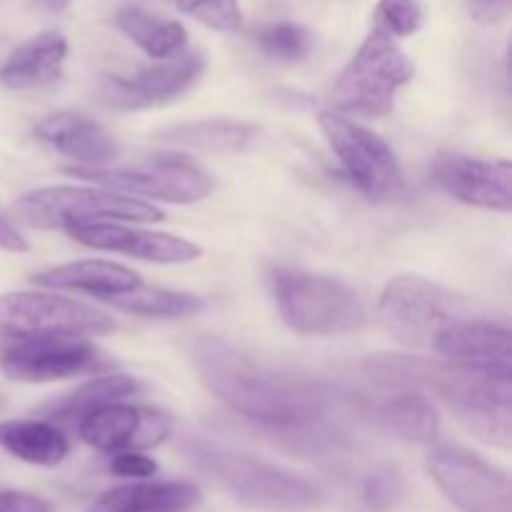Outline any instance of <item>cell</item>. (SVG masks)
Masks as SVG:
<instances>
[{
  "label": "cell",
  "instance_id": "cell-2",
  "mask_svg": "<svg viewBox=\"0 0 512 512\" xmlns=\"http://www.w3.org/2000/svg\"><path fill=\"white\" fill-rule=\"evenodd\" d=\"M388 383L420 385L438 395L453 418L483 443L510 448L512 443V375L455 368L443 360L393 358L373 365Z\"/></svg>",
  "mask_w": 512,
  "mask_h": 512
},
{
  "label": "cell",
  "instance_id": "cell-23",
  "mask_svg": "<svg viewBox=\"0 0 512 512\" xmlns=\"http://www.w3.org/2000/svg\"><path fill=\"white\" fill-rule=\"evenodd\" d=\"M0 448L13 458L38 468H55L68 458V438L45 420H5L0 423Z\"/></svg>",
  "mask_w": 512,
  "mask_h": 512
},
{
  "label": "cell",
  "instance_id": "cell-34",
  "mask_svg": "<svg viewBox=\"0 0 512 512\" xmlns=\"http://www.w3.org/2000/svg\"><path fill=\"white\" fill-rule=\"evenodd\" d=\"M512 0H468L470 18L480 25H498L508 18Z\"/></svg>",
  "mask_w": 512,
  "mask_h": 512
},
{
  "label": "cell",
  "instance_id": "cell-29",
  "mask_svg": "<svg viewBox=\"0 0 512 512\" xmlns=\"http://www.w3.org/2000/svg\"><path fill=\"white\" fill-rule=\"evenodd\" d=\"M425 23V10L420 0H378L375 5V28L390 38H410Z\"/></svg>",
  "mask_w": 512,
  "mask_h": 512
},
{
  "label": "cell",
  "instance_id": "cell-14",
  "mask_svg": "<svg viewBox=\"0 0 512 512\" xmlns=\"http://www.w3.org/2000/svg\"><path fill=\"white\" fill-rule=\"evenodd\" d=\"M510 328L503 320L473 313L455 320L433 345V353L455 368L512 375Z\"/></svg>",
  "mask_w": 512,
  "mask_h": 512
},
{
  "label": "cell",
  "instance_id": "cell-17",
  "mask_svg": "<svg viewBox=\"0 0 512 512\" xmlns=\"http://www.w3.org/2000/svg\"><path fill=\"white\" fill-rule=\"evenodd\" d=\"M78 433L90 448L100 453H125L145 450L163 443L170 435V420L150 408H135L128 403H113L93 410L78 423Z\"/></svg>",
  "mask_w": 512,
  "mask_h": 512
},
{
  "label": "cell",
  "instance_id": "cell-15",
  "mask_svg": "<svg viewBox=\"0 0 512 512\" xmlns=\"http://www.w3.org/2000/svg\"><path fill=\"white\" fill-rule=\"evenodd\" d=\"M433 180L440 190L470 208L490 213L512 210L510 160H485L473 155H440L433 165Z\"/></svg>",
  "mask_w": 512,
  "mask_h": 512
},
{
  "label": "cell",
  "instance_id": "cell-10",
  "mask_svg": "<svg viewBox=\"0 0 512 512\" xmlns=\"http://www.w3.org/2000/svg\"><path fill=\"white\" fill-rule=\"evenodd\" d=\"M65 175L90 180L120 195H140V198L163 200V203L188 205L208 198L215 183L200 165L178 155H155L140 160L130 168H65Z\"/></svg>",
  "mask_w": 512,
  "mask_h": 512
},
{
  "label": "cell",
  "instance_id": "cell-11",
  "mask_svg": "<svg viewBox=\"0 0 512 512\" xmlns=\"http://www.w3.org/2000/svg\"><path fill=\"white\" fill-rule=\"evenodd\" d=\"M118 323L103 310L53 293L15 290L0 295V333L18 335H108Z\"/></svg>",
  "mask_w": 512,
  "mask_h": 512
},
{
  "label": "cell",
  "instance_id": "cell-26",
  "mask_svg": "<svg viewBox=\"0 0 512 512\" xmlns=\"http://www.w3.org/2000/svg\"><path fill=\"white\" fill-rule=\"evenodd\" d=\"M378 420L410 443H433L440 435V418L433 400L418 390H405L378 405Z\"/></svg>",
  "mask_w": 512,
  "mask_h": 512
},
{
  "label": "cell",
  "instance_id": "cell-36",
  "mask_svg": "<svg viewBox=\"0 0 512 512\" xmlns=\"http://www.w3.org/2000/svg\"><path fill=\"white\" fill-rule=\"evenodd\" d=\"M35 5H40L43 10H50V13H60L70 5V0H33Z\"/></svg>",
  "mask_w": 512,
  "mask_h": 512
},
{
  "label": "cell",
  "instance_id": "cell-24",
  "mask_svg": "<svg viewBox=\"0 0 512 512\" xmlns=\"http://www.w3.org/2000/svg\"><path fill=\"white\" fill-rule=\"evenodd\" d=\"M255 133H258V128L243 123V120L208 118L160 128L155 138L163 140V143L205 150V153H240L253 143Z\"/></svg>",
  "mask_w": 512,
  "mask_h": 512
},
{
  "label": "cell",
  "instance_id": "cell-3",
  "mask_svg": "<svg viewBox=\"0 0 512 512\" xmlns=\"http://www.w3.org/2000/svg\"><path fill=\"white\" fill-rule=\"evenodd\" d=\"M188 458L248 508L265 512H308L325 503L323 488L313 480L290 473L280 465L265 463L255 455L240 453V450L190 440Z\"/></svg>",
  "mask_w": 512,
  "mask_h": 512
},
{
  "label": "cell",
  "instance_id": "cell-4",
  "mask_svg": "<svg viewBox=\"0 0 512 512\" xmlns=\"http://www.w3.org/2000/svg\"><path fill=\"white\" fill-rule=\"evenodd\" d=\"M163 210L140 198L80 185H50L25 193L8 210V220L18 228L65 230L93 223H150L163 220Z\"/></svg>",
  "mask_w": 512,
  "mask_h": 512
},
{
  "label": "cell",
  "instance_id": "cell-30",
  "mask_svg": "<svg viewBox=\"0 0 512 512\" xmlns=\"http://www.w3.org/2000/svg\"><path fill=\"white\" fill-rule=\"evenodd\" d=\"M180 13L190 15L198 23L220 33H235L243 28V8L240 0H175Z\"/></svg>",
  "mask_w": 512,
  "mask_h": 512
},
{
  "label": "cell",
  "instance_id": "cell-16",
  "mask_svg": "<svg viewBox=\"0 0 512 512\" xmlns=\"http://www.w3.org/2000/svg\"><path fill=\"white\" fill-rule=\"evenodd\" d=\"M68 235L85 248L130 255V258L145 260V263L185 265L203 258V248L193 240L170 233H155V230L130 228L123 223L78 225V228H70Z\"/></svg>",
  "mask_w": 512,
  "mask_h": 512
},
{
  "label": "cell",
  "instance_id": "cell-32",
  "mask_svg": "<svg viewBox=\"0 0 512 512\" xmlns=\"http://www.w3.org/2000/svg\"><path fill=\"white\" fill-rule=\"evenodd\" d=\"M110 473L120 475V478H133V480H145L153 478L158 473V463L153 458H148L145 453L138 450H125V453H115L110 458Z\"/></svg>",
  "mask_w": 512,
  "mask_h": 512
},
{
  "label": "cell",
  "instance_id": "cell-13",
  "mask_svg": "<svg viewBox=\"0 0 512 512\" xmlns=\"http://www.w3.org/2000/svg\"><path fill=\"white\" fill-rule=\"evenodd\" d=\"M203 73V53H195V50L175 53L173 58L158 60L130 78L105 75L98 85V100L115 110H145L153 105H165L188 93Z\"/></svg>",
  "mask_w": 512,
  "mask_h": 512
},
{
  "label": "cell",
  "instance_id": "cell-18",
  "mask_svg": "<svg viewBox=\"0 0 512 512\" xmlns=\"http://www.w3.org/2000/svg\"><path fill=\"white\" fill-rule=\"evenodd\" d=\"M40 143L80 163L78 168H113L120 148L95 120L78 113H53L33 128Z\"/></svg>",
  "mask_w": 512,
  "mask_h": 512
},
{
  "label": "cell",
  "instance_id": "cell-6",
  "mask_svg": "<svg viewBox=\"0 0 512 512\" xmlns=\"http://www.w3.org/2000/svg\"><path fill=\"white\" fill-rule=\"evenodd\" d=\"M413 75V60L405 55L398 40L373 28L330 93L335 113L383 118L395 108V95Z\"/></svg>",
  "mask_w": 512,
  "mask_h": 512
},
{
  "label": "cell",
  "instance_id": "cell-21",
  "mask_svg": "<svg viewBox=\"0 0 512 512\" xmlns=\"http://www.w3.org/2000/svg\"><path fill=\"white\" fill-rule=\"evenodd\" d=\"M68 43L55 30H45L20 43L0 68V83L10 90H30L48 85L63 73Z\"/></svg>",
  "mask_w": 512,
  "mask_h": 512
},
{
  "label": "cell",
  "instance_id": "cell-25",
  "mask_svg": "<svg viewBox=\"0 0 512 512\" xmlns=\"http://www.w3.org/2000/svg\"><path fill=\"white\" fill-rule=\"evenodd\" d=\"M115 25H118V30L125 38L133 40L153 60L173 58L175 53L183 50L185 40H188L183 23H178V20H163L158 15L145 13L143 8H135V5L120 8L115 13Z\"/></svg>",
  "mask_w": 512,
  "mask_h": 512
},
{
  "label": "cell",
  "instance_id": "cell-12",
  "mask_svg": "<svg viewBox=\"0 0 512 512\" xmlns=\"http://www.w3.org/2000/svg\"><path fill=\"white\" fill-rule=\"evenodd\" d=\"M428 473L460 512H512L508 475L470 450L440 445L428 455Z\"/></svg>",
  "mask_w": 512,
  "mask_h": 512
},
{
  "label": "cell",
  "instance_id": "cell-31",
  "mask_svg": "<svg viewBox=\"0 0 512 512\" xmlns=\"http://www.w3.org/2000/svg\"><path fill=\"white\" fill-rule=\"evenodd\" d=\"M403 493V485H400V478L393 473H375L365 480L363 485V498L368 503V508L373 510H385L395 503Z\"/></svg>",
  "mask_w": 512,
  "mask_h": 512
},
{
  "label": "cell",
  "instance_id": "cell-1",
  "mask_svg": "<svg viewBox=\"0 0 512 512\" xmlns=\"http://www.w3.org/2000/svg\"><path fill=\"white\" fill-rule=\"evenodd\" d=\"M190 358L205 388L260 428L305 435L323 423L330 393L320 383L275 373L210 335L193 340Z\"/></svg>",
  "mask_w": 512,
  "mask_h": 512
},
{
  "label": "cell",
  "instance_id": "cell-22",
  "mask_svg": "<svg viewBox=\"0 0 512 512\" xmlns=\"http://www.w3.org/2000/svg\"><path fill=\"white\" fill-rule=\"evenodd\" d=\"M140 390V383L130 375L110 373L103 378H90L88 383L78 385L73 393H65L60 398L50 400L38 410L45 418V423H80L85 415L93 410L105 408L113 403H125V398H133Z\"/></svg>",
  "mask_w": 512,
  "mask_h": 512
},
{
  "label": "cell",
  "instance_id": "cell-35",
  "mask_svg": "<svg viewBox=\"0 0 512 512\" xmlns=\"http://www.w3.org/2000/svg\"><path fill=\"white\" fill-rule=\"evenodd\" d=\"M28 240L20 233V228H15L8 220V215L0 213V250L3 253H28Z\"/></svg>",
  "mask_w": 512,
  "mask_h": 512
},
{
  "label": "cell",
  "instance_id": "cell-27",
  "mask_svg": "<svg viewBox=\"0 0 512 512\" xmlns=\"http://www.w3.org/2000/svg\"><path fill=\"white\" fill-rule=\"evenodd\" d=\"M113 308L123 313L138 315V318H155V320H180L198 315L205 310V300L193 293H180V290L153 288V285L140 283L138 288L108 300Z\"/></svg>",
  "mask_w": 512,
  "mask_h": 512
},
{
  "label": "cell",
  "instance_id": "cell-8",
  "mask_svg": "<svg viewBox=\"0 0 512 512\" xmlns=\"http://www.w3.org/2000/svg\"><path fill=\"white\" fill-rule=\"evenodd\" d=\"M113 368L105 350L78 335L0 333V373L15 383H53Z\"/></svg>",
  "mask_w": 512,
  "mask_h": 512
},
{
  "label": "cell",
  "instance_id": "cell-20",
  "mask_svg": "<svg viewBox=\"0 0 512 512\" xmlns=\"http://www.w3.org/2000/svg\"><path fill=\"white\" fill-rule=\"evenodd\" d=\"M30 280L40 288L88 293L105 303L143 283L138 273L113 260H78V263L55 265V268L40 270Z\"/></svg>",
  "mask_w": 512,
  "mask_h": 512
},
{
  "label": "cell",
  "instance_id": "cell-5",
  "mask_svg": "<svg viewBox=\"0 0 512 512\" xmlns=\"http://www.w3.org/2000/svg\"><path fill=\"white\" fill-rule=\"evenodd\" d=\"M270 288L280 318L293 333L333 338L368 323L363 298L338 278L278 268L270 275Z\"/></svg>",
  "mask_w": 512,
  "mask_h": 512
},
{
  "label": "cell",
  "instance_id": "cell-7",
  "mask_svg": "<svg viewBox=\"0 0 512 512\" xmlns=\"http://www.w3.org/2000/svg\"><path fill=\"white\" fill-rule=\"evenodd\" d=\"M468 313H473L468 300L418 275L395 278L378 300L383 328L410 348L433 350L435 340Z\"/></svg>",
  "mask_w": 512,
  "mask_h": 512
},
{
  "label": "cell",
  "instance_id": "cell-28",
  "mask_svg": "<svg viewBox=\"0 0 512 512\" xmlns=\"http://www.w3.org/2000/svg\"><path fill=\"white\" fill-rule=\"evenodd\" d=\"M313 43V33L298 23H270L258 33V45L265 58L283 65H293L308 58Z\"/></svg>",
  "mask_w": 512,
  "mask_h": 512
},
{
  "label": "cell",
  "instance_id": "cell-33",
  "mask_svg": "<svg viewBox=\"0 0 512 512\" xmlns=\"http://www.w3.org/2000/svg\"><path fill=\"white\" fill-rule=\"evenodd\" d=\"M0 512H55V505L25 490H0Z\"/></svg>",
  "mask_w": 512,
  "mask_h": 512
},
{
  "label": "cell",
  "instance_id": "cell-9",
  "mask_svg": "<svg viewBox=\"0 0 512 512\" xmlns=\"http://www.w3.org/2000/svg\"><path fill=\"white\" fill-rule=\"evenodd\" d=\"M318 125L333 153L343 163L348 178L370 203H395L403 198V168L393 148L380 135L370 133L368 128L335 110L320 113Z\"/></svg>",
  "mask_w": 512,
  "mask_h": 512
},
{
  "label": "cell",
  "instance_id": "cell-19",
  "mask_svg": "<svg viewBox=\"0 0 512 512\" xmlns=\"http://www.w3.org/2000/svg\"><path fill=\"white\" fill-rule=\"evenodd\" d=\"M200 500L198 485L185 480H135L105 490L83 512H190Z\"/></svg>",
  "mask_w": 512,
  "mask_h": 512
}]
</instances>
